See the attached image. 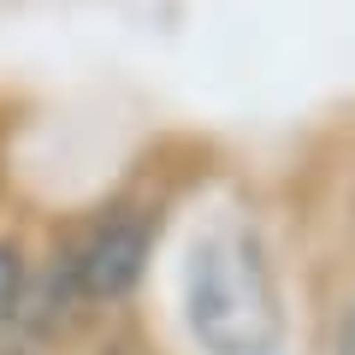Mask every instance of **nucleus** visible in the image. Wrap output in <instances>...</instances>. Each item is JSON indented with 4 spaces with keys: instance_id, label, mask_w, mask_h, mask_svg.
<instances>
[{
    "instance_id": "obj_1",
    "label": "nucleus",
    "mask_w": 355,
    "mask_h": 355,
    "mask_svg": "<svg viewBox=\"0 0 355 355\" xmlns=\"http://www.w3.org/2000/svg\"><path fill=\"white\" fill-rule=\"evenodd\" d=\"M184 326L202 355H279V279L249 225H214L184 254Z\"/></svg>"
},
{
    "instance_id": "obj_2",
    "label": "nucleus",
    "mask_w": 355,
    "mask_h": 355,
    "mask_svg": "<svg viewBox=\"0 0 355 355\" xmlns=\"http://www.w3.org/2000/svg\"><path fill=\"white\" fill-rule=\"evenodd\" d=\"M154 243H160V207L125 202L101 207V214L89 219L60 254H53V279L60 291L71 296V308H119L142 291L148 279V261H154Z\"/></svg>"
},
{
    "instance_id": "obj_3",
    "label": "nucleus",
    "mask_w": 355,
    "mask_h": 355,
    "mask_svg": "<svg viewBox=\"0 0 355 355\" xmlns=\"http://www.w3.org/2000/svg\"><path fill=\"white\" fill-rule=\"evenodd\" d=\"M24 279H30V261L0 237V338H12L18 326V308H24Z\"/></svg>"
},
{
    "instance_id": "obj_4",
    "label": "nucleus",
    "mask_w": 355,
    "mask_h": 355,
    "mask_svg": "<svg viewBox=\"0 0 355 355\" xmlns=\"http://www.w3.org/2000/svg\"><path fill=\"white\" fill-rule=\"evenodd\" d=\"M331 355H355V296L343 302V314H338V343H331Z\"/></svg>"
},
{
    "instance_id": "obj_5",
    "label": "nucleus",
    "mask_w": 355,
    "mask_h": 355,
    "mask_svg": "<svg viewBox=\"0 0 355 355\" xmlns=\"http://www.w3.org/2000/svg\"><path fill=\"white\" fill-rule=\"evenodd\" d=\"M0 355H30V349H0Z\"/></svg>"
}]
</instances>
